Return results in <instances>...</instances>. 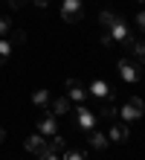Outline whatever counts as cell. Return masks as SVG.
<instances>
[{"label": "cell", "mask_w": 145, "mask_h": 160, "mask_svg": "<svg viewBox=\"0 0 145 160\" xmlns=\"http://www.w3.org/2000/svg\"><path fill=\"white\" fill-rule=\"evenodd\" d=\"M99 21H102V26H104V35H108V38H110V44L116 41V44H122V47H131L133 35H131L128 23H125V21H122L119 15L102 12V15H99Z\"/></svg>", "instance_id": "cell-1"}, {"label": "cell", "mask_w": 145, "mask_h": 160, "mask_svg": "<svg viewBox=\"0 0 145 160\" xmlns=\"http://www.w3.org/2000/svg\"><path fill=\"white\" fill-rule=\"evenodd\" d=\"M142 67L145 64H139L137 58H122L119 61V73H122L125 82H139L142 79Z\"/></svg>", "instance_id": "cell-2"}, {"label": "cell", "mask_w": 145, "mask_h": 160, "mask_svg": "<svg viewBox=\"0 0 145 160\" xmlns=\"http://www.w3.org/2000/svg\"><path fill=\"white\" fill-rule=\"evenodd\" d=\"M142 111H145V105H142V99H137V96H131L125 105L119 108V117H122V122H133V119H139L142 117Z\"/></svg>", "instance_id": "cell-3"}, {"label": "cell", "mask_w": 145, "mask_h": 160, "mask_svg": "<svg viewBox=\"0 0 145 160\" xmlns=\"http://www.w3.org/2000/svg\"><path fill=\"white\" fill-rule=\"evenodd\" d=\"M61 18H64L67 23H79L81 18H84L81 0H64V3H61Z\"/></svg>", "instance_id": "cell-4"}, {"label": "cell", "mask_w": 145, "mask_h": 160, "mask_svg": "<svg viewBox=\"0 0 145 160\" xmlns=\"http://www.w3.org/2000/svg\"><path fill=\"white\" fill-rule=\"evenodd\" d=\"M38 134H41V137H46V140L58 134V117L52 114V111H46V114H41V117H38Z\"/></svg>", "instance_id": "cell-5"}, {"label": "cell", "mask_w": 145, "mask_h": 160, "mask_svg": "<svg viewBox=\"0 0 145 160\" xmlns=\"http://www.w3.org/2000/svg\"><path fill=\"white\" fill-rule=\"evenodd\" d=\"M67 96H70V102H75V105H84L87 102V88L79 79H67Z\"/></svg>", "instance_id": "cell-6"}, {"label": "cell", "mask_w": 145, "mask_h": 160, "mask_svg": "<svg viewBox=\"0 0 145 160\" xmlns=\"http://www.w3.org/2000/svg\"><path fill=\"white\" fill-rule=\"evenodd\" d=\"M26 152L29 154H35V157H41V154H46L50 152V143H46V137H41V134H32V137H26Z\"/></svg>", "instance_id": "cell-7"}, {"label": "cell", "mask_w": 145, "mask_h": 160, "mask_svg": "<svg viewBox=\"0 0 145 160\" xmlns=\"http://www.w3.org/2000/svg\"><path fill=\"white\" fill-rule=\"evenodd\" d=\"M87 93H93L96 99H113V88H110V82H104V79H93Z\"/></svg>", "instance_id": "cell-8"}, {"label": "cell", "mask_w": 145, "mask_h": 160, "mask_svg": "<svg viewBox=\"0 0 145 160\" xmlns=\"http://www.w3.org/2000/svg\"><path fill=\"white\" fill-rule=\"evenodd\" d=\"M75 122H79L84 131H93L96 128V114L87 105H79V108H75Z\"/></svg>", "instance_id": "cell-9"}, {"label": "cell", "mask_w": 145, "mask_h": 160, "mask_svg": "<svg viewBox=\"0 0 145 160\" xmlns=\"http://www.w3.org/2000/svg\"><path fill=\"white\" fill-rule=\"evenodd\" d=\"M50 111H52L55 117H64V114H70V111H73V102H70V96L64 93V96L52 99V102H50Z\"/></svg>", "instance_id": "cell-10"}, {"label": "cell", "mask_w": 145, "mask_h": 160, "mask_svg": "<svg viewBox=\"0 0 145 160\" xmlns=\"http://www.w3.org/2000/svg\"><path fill=\"white\" fill-rule=\"evenodd\" d=\"M108 140H113V143H125V140H128V122H110Z\"/></svg>", "instance_id": "cell-11"}, {"label": "cell", "mask_w": 145, "mask_h": 160, "mask_svg": "<svg viewBox=\"0 0 145 160\" xmlns=\"http://www.w3.org/2000/svg\"><path fill=\"white\" fill-rule=\"evenodd\" d=\"M108 143H110V140H108V134H102V131H90V146L96 148V152H104V148H108Z\"/></svg>", "instance_id": "cell-12"}, {"label": "cell", "mask_w": 145, "mask_h": 160, "mask_svg": "<svg viewBox=\"0 0 145 160\" xmlns=\"http://www.w3.org/2000/svg\"><path fill=\"white\" fill-rule=\"evenodd\" d=\"M99 114H102L104 119H113V117H119V111H116L113 99H102V108H99Z\"/></svg>", "instance_id": "cell-13"}, {"label": "cell", "mask_w": 145, "mask_h": 160, "mask_svg": "<svg viewBox=\"0 0 145 160\" xmlns=\"http://www.w3.org/2000/svg\"><path fill=\"white\" fill-rule=\"evenodd\" d=\"M12 50H15L12 41H9V38H0V64H6L9 58H12Z\"/></svg>", "instance_id": "cell-14"}, {"label": "cell", "mask_w": 145, "mask_h": 160, "mask_svg": "<svg viewBox=\"0 0 145 160\" xmlns=\"http://www.w3.org/2000/svg\"><path fill=\"white\" fill-rule=\"evenodd\" d=\"M32 102H35L38 108H46V105L52 102V96H50V90H35V93H32Z\"/></svg>", "instance_id": "cell-15"}, {"label": "cell", "mask_w": 145, "mask_h": 160, "mask_svg": "<svg viewBox=\"0 0 145 160\" xmlns=\"http://www.w3.org/2000/svg\"><path fill=\"white\" fill-rule=\"evenodd\" d=\"M46 143H50V152H55V154H61L64 148H67V146H64V137H61V134L50 137V140H46Z\"/></svg>", "instance_id": "cell-16"}, {"label": "cell", "mask_w": 145, "mask_h": 160, "mask_svg": "<svg viewBox=\"0 0 145 160\" xmlns=\"http://www.w3.org/2000/svg\"><path fill=\"white\" fill-rule=\"evenodd\" d=\"M61 160H87V157H84V152H79V148H64Z\"/></svg>", "instance_id": "cell-17"}, {"label": "cell", "mask_w": 145, "mask_h": 160, "mask_svg": "<svg viewBox=\"0 0 145 160\" xmlns=\"http://www.w3.org/2000/svg\"><path fill=\"white\" fill-rule=\"evenodd\" d=\"M6 38H9V41H12L15 47H17V44H23V41H26V32H21V29H12V32H9V35H6Z\"/></svg>", "instance_id": "cell-18"}, {"label": "cell", "mask_w": 145, "mask_h": 160, "mask_svg": "<svg viewBox=\"0 0 145 160\" xmlns=\"http://www.w3.org/2000/svg\"><path fill=\"white\" fill-rule=\"evenodd\" d=\"M15 26H12V21H9V18H0V38H6L9 32H12Z\"/></svg>", "instance_id": "cell-19"}, {"label": "cell", "mask_w": 145, "mask_h": 160, "mask_svg": "<svg viewBox=\"0 0 145 160\" xmlns=\"http://www.w3.org/2000/svg\"><path fill=\"white\" fill-rule=\"evenodd\" d=\"M133 23H137V26H139V29L145 32V12H139L137 18H133Z\"/></svg>", "instance_id": "cell-20"}, {"label": "cell", "mask_w": 145, "mask_h": 160, "mask_svg": "<svg viewBox=\"0 0 145 160\" xmlns=\"http://www.w3.org/2000/svg\"><path fill=\"white\" fill-rule=\"evenodd\" d=\"M38 160H61V154H55V152H46V154H41Z\"/></svg>", "instance_id": "cell-21"}, {"label": "cell", "mask_w": 145, "mask_h": 160, "mask_svg": "<svg viewBox=\"0 0 145 160\" xmlns=\"http://www.w3.org/2000/svg\"><path fill=\"white\" fill-rule=\"evenodd\" d=\"M29 3V0H9V6H12V9H21V6H26Z\"/></svg>", "instance_id": "cell-22"}, {"label": "cell", "mask_w": 145, "mask_h": 160, "mask_svg": "<svg viewBox=\"0 0 145 160\" xmlns=\"http://www.w3.org/2000/svg\"><path fill=\"white\" fill-rule=\"evenodd\" d=\"M32 3H35V6H41V9H44L46 3H50V0H32Z\"/></svg>", "instance_id": "cell-23"}, {"label": "cell", "mask_w": 145, "mask_h": 160, "mask_svg": "<svg viewBox=\"0 0 145 160\" xmlns=\"http://www.w3.org/2000/svg\"><path fill=\"white\" fill-rule=\"evenodd\" d=\"M3 137H6V131H3V128H0V143H3Z\"/></svg>", "instance_id": "cell-24"}, {"label": "cell", "mask_w": 145, "mask_h": 160, "mask_svg": "<svg viewBox=\"0 0 145 160\" xmlns=\"http://www.w3.org/2000/svg\"><path fill=\"white\" fill-rule=\"evenodd\" d=\"M142 64H145V58H142Z\"/></svg>", "instance_id": "cell-25"}]
</instances>
